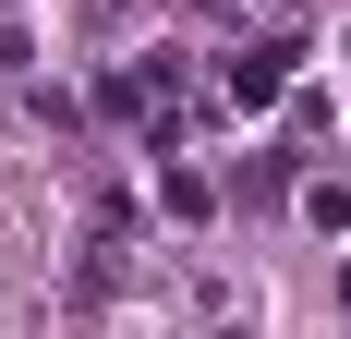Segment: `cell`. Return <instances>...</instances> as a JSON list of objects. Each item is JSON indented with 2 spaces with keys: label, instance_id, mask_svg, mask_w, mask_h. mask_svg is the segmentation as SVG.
Listing matches in <instances>:
<instances>
[{
  "label": "cell",
  "instance_id": "obj_1",
  "mask_svg": "<svg viewBox=\"0 0 351 339\" xmlns=\"http://www.w3.org/2000/svg\"><path fill=\"white\" fill-rule=\"evenodd\" d=\"M279 61H291V49H243V61H230V109H267V97H279Z\"/></svg>",
  "mask_w": 351,
  "mask_h": 339
},
{
  "label": "cell",
  "instance_id": "obj_2",
  "mask_svg": "<svg viewBox=\"0 0 351 339\" xmlns=\"http://www.w3.org/2000/svg\"><path fill=\"white\" fill-rule=\"evenodd\" d=\"M303 206H315V231H351V182H315Z\"/></svg>",
  "mask_w": 351,
  "mask_h": 339
}]
</instances>
